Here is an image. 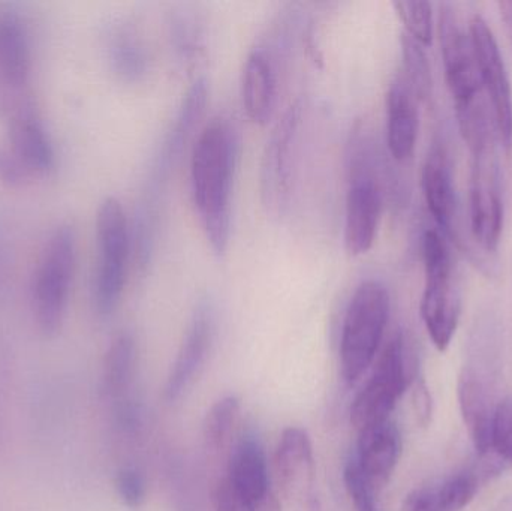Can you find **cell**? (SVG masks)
Wrapping results in <instances>:
<instances>
[{
  "label": "cell",
  "instance_id": "37",
  "mask_svg": "<svg viewBox=\"0 0 512 511\" xmlns=\"http://www.w3.org/2000/svg\"><path fill=\"white\" fill-rule=\"evenodd\" d=\"M498 5L505 30H507V35L512 45V0L510 2H499Z\"/></svg>",
  "mask_w": 512,
  "mask_h": 511
},
{
  "label": "cell",
  "instance_id": "22",
  "mask_svg": "<svg viewBox=\"0 0 512 511\" xmlns=\"http://www.w3.org/2000/svg\"><path fill=\"white\" fill-rule=\"evenodd\" d=\"M137 345L132 333H117L110 342L101 372V395L111 405L129 398L134 381Z\"/></svg>",
  "mask_w": 512,
  "mask_h": 511
},
{
  "label": "cell",
  "instance_id": "31",
  "mask_svg": "<svg viewBox=\"0 0 512 511\" xmlns=\"http://www.w3.org/2000/svg\"><path fill=\"white\" fill-rule=\"evenodd\" d=\"M212 503L215 511H252L251 504L237 491L228 476L216 482L212 492Z\"/></svg>",
  "mask_w": 512,
  "mask_h": 511
},
{
  "label": "cell",
  "instance_id": "29",
  "mask_svg": "<svg viewBox=\"0 0 512 511\" xmlns=\"http://www.w3.org/2000/svg\"><path fill=\"white\" fill-rule=\"evenodd\" d=\"M117 497L123 506L131 510H138L144 506L147 497L146 479L135 465H125L116 474Z\"/></svg>",
  "mask_w": 512,
  "mask_h": 511
},
{
  "label": "cell",
  "instance_id": "35",
  "mask_svg": "<svg viewBox=\"0 0 512 511\" xmlns=\"http://www.w3.org/2000/svg\"><path fill=\"white\" fill-rule=\"evenodd\" d=\"M403 511H441L436 506L433 488L417 489L403 501Z\"/></svg>",
  "mask_w": 512,
  "mask_h": 511
},
{
  "label": "cell",
  "instance_id": "20",
  "mask_svg": "<svg viewBox=\"0 0 512 511\" xmlns=\"http://www.w3.org/2000/svg\"><path fill=\"white\" fill-rule=\"evenodd\" d=\"M227 476L251 506L271 491L267 458L255 435L240 438L231 452Z\"/></svg>",
  "mask_w": 512,
  "mask_h": 511
},
{
  "label": "cell",
  "instance_id": "8",
  "mask_svg": "<svg viewBox=\"0 0 512 511\" xmlns=\"http://www.w3.org/2000/svg\"><path fill=\"white\" fill-rule=\"evenodd\" d=\"M442 62L448 90L456 102L457 117L489 105L481 84L477 53L471 33L462 26L453 6L444 5L439 15Z\"/></svg>",
  "mask_w": 512,
  "mask_h": 511
},
{
  "label": "cell",
  "instance_id": "30",
  "mask_svg": "<svg viewBox=\"0 0 512 511\" xmlns=\"http://www.w3.org/2000/svg\"><path fill=\"white\" fill-rule=\"evenodd\" d=\"M343 483L346 492L354 504L355 511H378L375 503V489L358 468L357 462L351 461L343 470Z\"/></svg>",
  "mask_w": 512,
  "mask_h": 511
},
{
  "label": "cell",
  "instance_id": "16",
  "mask_svg": "<svg viewBox=\"0 0 512 511\" xmlns=\"http://www.w3.org/2000/svg\"><path fill=\"white\" fill-rule=\"evenodd\" d=\"M400 453L402 437L391 420L358 434V458L355 462L375 491L384 488L393 476Z\"/></svg>",
  "mask_w": 512,
  "mask_h": 511
},
{
  "label": "cell",
  "instance_id": "15",
  "mask_svg": "<svg viewBox=\"0 0 512 511\" xmlns=\"http://www.w3.org/2000/svg\"><path fill=\"white\" fill-rule=\"evenodd\" d=\"M421 188L433 221L439 230L451 233L456 221V188L450 156L439 143L433 144L424 161Z\"/></svg>",
  "mask_w": 512,
  "mask_h": 511
},
{
  "label": "cell",
  "instance_id": "10",
  "mask_svg": "<svg viewBox=\"0 0 512 511\" xmlns=\"http://www.w3.org/2000/svg\"><path fill=\"white\" fill-rule=\"evenodd\" d=\"M300 122V105L286 110L271 132L261 162V197L268 212L280 215L291 197L292 144Z\"/></svg>",
  "mask_w": 512,
  "mask_h": 511
},
{
  "label": "cell",
  "instance_id": "25",
  "mask_svg": "<svg viewBox=\"0 0 512 511\" xmlns=\"http://www.w3.org/2000/svg\"><path fill=\"white\" fill-rule=\"evenodd\" d=\"M403 65H405L406 81L411 89L414 90L418 101H429L432 96V71H430L429 60H427L426 51L423 45L403 35L402 38Z\"/></svg>",
  "mask_w": 512,
  "mask_h": 511
},
{
  "label": "cell",
  "instance_id": "3",
  "mask_svg": "<svg viewBox=\"0 0 512 511\" xmlns=\"http://www.w3.org/2000/svg\"><path fill=\"white\" fill-rule=\"evenodd\" d=\"M423 263L426 284L421 297V318L436 350L444 353L459 327L462 300L450 246L441 231L424 233Z\"/></svg>",
  "mask_w": 512,
  "mask_h": 511
},
{
  "label": "cell",
  "instance_id": "23",
  "mask_svg": "<svg viewBox=\"0 0 512 511\" xmlns=\"http://www.w3.org/2000/svg\"><path fill=\"white\" fill-rule=\"evenodd\" d=\"M108 54L111 66L123 80L137 81L146 74V48L132 27L117 26L111 30Z\"/></svg>",
  "mask_w": 512,
  "mask_h": 511
},
{
  "label": "cell",
  "instance_id": "4",
  "mask_svg": "<svg viewBox=\"0 0 512 511\" xmlns=\"http://www.w3.org/2000/svg\"><path fill=\"white\" fill-rule=\"evenodd\" d=\"M465 143L471 150L469 212L472 236L481 248L495 252L504 227L498 132L495 128H487L466 138Z\"/></svg>",
  "mask_w": 512,
  "mask_h": 511
},
{
  "label": "cell",
  "instance_id": "32",
  "mask_svg": "<svg viewBox=\"0 0 512 511\" xmlns=\"http://www.w3.org/2000/svg\"><path fill=\"white\" fill-rule=\"evenodd\" d=\"M29 171L11 149L0 147V183L9 188H18L26 182Z\"/></svg>",
  "mask_w": 512,
  "mask_h": 511
},
{
  "label": "cell",
  "instance_id": "12",
  "mask_svg": "<svg viewBox=\"0 0 512 511\" xmlns=\"http://www.w3.org/2000/svg\"><path fill=\"white\" fill-rule=\"evenodd\" d=\"M274 467L283 494L289 500L297 501V506L316 497L313 494L315 459L312 441L304 429L291 426L282 432L274 456Z\"/></svg>",
  "mask_w": 512,
  "mask_h": 511
},
{
  "label": "cell",
  "instance_id": "17",
  "mask_svg": "<svg viewBox=\"0 0 512 511\" xmlns=\"http://www.w3.org/2000/svg\"><path fill=\"white\" fill-rule=\"evenodd\" d=\"M207 102V83L204 78H198L179 113H177L176 122L171 126L170 132L165 137L164 144H162L161 152H159L158 159H156L155 167H153L152 182H150V191L159 192V185L165 182V177L170 173L171 167L176 164L177 159L182 155L183 147L188 143L189 135L192 134V129L197 125L203 114L204 107Z\"/></svg>",
  "mask_w": 512,
  "mask_h": 511
},
{
  "label": "cell",
  "instance_id": "2",
  "mask_svg": "<svg viewBox=\"0 0 512 511\" xmlns=\"http://www.w3.org/2000/svg\"><path fill=\"white\" fill-rule=\"evenodd\" d=\"M390 309V293L376 279L361 282L352 294L340 336V374L346 383H355L375 362Z\"/></svg>",
  "mask_w": 512,
  "mask_h": 511
},
{
  "label": "cell",
  "instance_id": "34",
  "mask_svg": "<svg viewBox=\"0 0 512 511\" xmlns=\"http://www.w3.org/2000/svg\"><path fill=\"white\" fill-rule=\"evenodd\" d=\"M9 372L8 353L0 347V447L5 440L6 405H8Z\"/></svg>",
  "mask_w": 512,
  "mask_h": 511
},
{
  "label": "cell",
  "instance_id": "28",
  "mask_svg": "<svg viewBox=\"0 0 512 511\" xmlns=\"http://www.w3.org/2000/svg\"><path fill=\"white\" fill-rule=\"evenodd\" d=\"M490 452L512 468V396L502 399L493 413Z\"/></svg>",
  "mask_w": 512,
  "mask_h": 511
},
{
  "label": "cell",
  "instance_id": "36",
  "mask_svg": "<svg viewBox=\"0 0 512 511\" xmlns=\"http://www.w3.org/2000/svg\"><path fill=\"white\" fill-rule=\"evenodd\" d=\"M252 511H282V507H280L279 498L273 491H270L262 500L252 506Z\"/></svg>",
  "mask_w": 512,
  "mask_h": 511
},
{
  "label": "cell",
  "instance_id": "21",
  "mask_svg": "<svg viewBox=\"0 0 512 511\" xmlns=\"http://www.w3.org/2000/svg\"><path fill=\"white\" fill-rule=\"evenodd\" d=\"M457 395H459L463 422H465L475 450L481 456L489 455L490 431H492L495 408H492V404H490V395L486 384L480 380L477 372L465 369L459 378Z\"/></svg>",
  "mask_w": 512,
  "mask_h": 511
},
{
  "label": "cell",
  "instance_id": "5",
  "mask_svg": "<svg viewBox=\"0 0 512 511\" xmlns=\"http://www.w3.org/2000/svg\"><path fill=\"white\" fill-rule=\"evenodd\" d=\"M77 266V234L62 224L48 237L32 288L33 315L39 332L53 338L62 329Z\"/></svg>",
  "mask_w": 512,
  "mask_h": 511
},
{
  "label": "cell",
  "instance_id": "27",
  "mask_svg": "<svg viewBox=\"0 0 512 511\" xmlns=\"http://www.w3.org/2000/svg\"><path fill=\"white\" fill-rule=\"evenodd\" d=\"M393 6L405 26V35L423 47L432 44L433 11L429 2L403 0V2H394Z\"/></svg>",
  "mask_w": 512,
  "mask_h": 511
},
{
  "label": "cell",
  "instance_id": "13",
  "mask_svg": "<svg viewBox=\"0 0 512 511\" xmlns=\"http://www.w3.org/2000/svg\"><path fill=\"white\" fill-rule=\"evenodd\" d=\"M418 99L414 90L399 74L387 92V146L394 161L405 162L414 156L420 131Z\"/></svg>",
  "mask_w": 512,
  "mask_h": 511
},
{
  "label": "cell",
  "instance_id": "11",
  "mask_svg": "<svg viewBox=\"0 0 512 511\" xmlns=\"http://www.w3.org/2000/svg\"><path fill=\"white\" fill-rule=\"evenodd\" d=\"M215 335V314L210 303L201 302L192 315L185 338L165 383V399L176 402L182 398L200 369L206 363Z\"/></svg>",
  "mask_w": 512,
  "mask_h": 511
},
{
  "label": "cell",
  "instance_id": "7",
  "mask_svg": "<svg viewBox=\"0 0 512 511\" xmlns=\"http://www.w3.org/2000/svg\"><path fill=\"white\" fill-rule=\"evenodd\" d=\"M411 353L403 333H396L379 354L375 371L351 405V423L358 434L390 422L391 413L414 380Z\"/></svg>",
  "mask_w": 512,
  "mask_h": 511
},
{
  "label": "cell",
  "instance_id": "33",
  "mask_svg": "<svg viewBox=\"0 0 512 511\" xmlns=\"http://www.w3.org/2000/svg\"><path fill=\"white\" fill-rule=\"evenodd\" d=\"M412 405H414L415 417L423 428L432 420V396L429 387L423 378H415L414 392H412Z\"/></svg>",
  "mask_w": 512,
  "mask_h": 511
},
{
  "label": "cell",
  "instance_id": "18",
  "mask_svg": "<svg viewBox=\"0 0 512 511\" xmlns=\"http://www.w3.org/2000/svg\"><path fill=\"white\" fill-rule=\"evenodd\" d=\"M242 99L243 108L255 125L264 126L270 122L276 108L277 75L270 54L261 48H255L246 59Z\"/></svg>",
  "mask_w": 512,
  "mask_h": 511
},
{
  "label": "cell",
  "instance_id": "24",
  "mask_svg": "<svg viewBox=\"0 0 512 511\" xmlns=\"http://www.w3.org/2000/svg\"><path fill=\"white\" fill-rule=\"evenodd\" d=\"M240 407V399L230 395L219 399L207 411L203 423V437L209 452L219 453L227 446L239 420Z\"/></svg>",
  "mask_w": 512,
  "mask_h": 511
},
{
  "label": "cell",
  "instance_id": "38",
  "mask_svg": "<svg viewBox=\"0 0 512 511\" xmlns=\"http://www.w3.org/2000/svg\"><path fill=\"white\" fill-rule=\"evenodd\" d=\"M297 511H322L321 503H319L318 497H313L310 498L309 501H306V503L298 506Z\"/></svg>",
  "mask_w": 512,
  "mask_h": 511
},
{
  "label": "cell",
  "instance_id": "1",
  "mask_svg": "<svg viewBox=\"0 0 512 511\" xmlns=\"http://www.w3.org/2000/svg\"><path fill=\"white\" fill-rule=\"evenodd\" d=\"M239 161V135L227 119L210 120L195 141L191 189L210 248L224 255L230 245L231 198Z\"/></svg>",
  "mask_w": 512,
  "mask_h": 511
},
{
  "label": "cell",
  "instance_id": "14",
  "mask_svg": "<svg viewBox=\"0 0 512 511\" xmlns=\"http://www.w3.org/2000/svg\"><path fill=\"white\" fill-rule=\"evenodd\" d=\"M9 143L29 173L48 174L56 167V150L41 117L30 104H21L9 120Z\"/></svg>",
  "mask_w": 512,
  "mask_h": 511
},
{
  "label": "cell",
  "instance_id": "26",
  "mask_svg": "<svg viewBox=\"0 0 512 511\" xmlns=\"http://www.w3.org/2000/svg\"><path fill=\"white\" fill-rule=\"evenodd\" d=\"M478 492V479L475 474L459 473L433 488L436 506L441 511H462L474 500Z\"/></svg>",
  "mask_w": 512,
  "mask_h": 511
},
{
  "label": "cell",
  "instance_id": "19",
  "mask_svg": "<svg viewBox=\"0 0 512 511\" xmlns=\"http://www.w3.org/2000/svg\"><path fill=\"white\" fill-rule=\"evenodd\" d=\"M32 71L29 35L15 9H0V77L12 89H23Z\"/></svg>",
  "mask_w": 512,
  "mask_h": 511
},
{
  "label": "cell",
  "instance_id": "6",
  "mask_svg": "<svg viewBox=\"0 0 512 511\" xmlns=\"http://www.w3.org/2000/svg\"><path fill=\"white\" fill-rule=\"evenodd\" d=\"M96 261L93 305L101 317L116 311L122 299L132 251V228L122 203L108 197L96 213Z\"/></svg>",
  "mask_w": 512,
  "mask_h": 511
},
{
  "label": "cell",
  "instance_id": "9",
  "mask_svg": "<svg viewBox=\"0 0 512 511\" xmlns=\"http://www.w3.org/2000/svg\"><path fill=\"white\" fill-rule=\"evenodd\" d=\"M469 33L477 53L481 84L492 111L499 143L505 152H512V89L504 57L493 30L481 15H472Z\"/></svg>",
  "mask_w": 512,
  "mask_h": 511
}]
</instances>
